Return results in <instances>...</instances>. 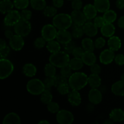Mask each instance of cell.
<instances>
[{
  "mask_svg": "<svg viewBox=\"0 0 124 124\" xmlns=\"http://www.w3.org/2000/svg\"><path fill=\"white\" fill-rule=\"evenodd\" d=\"M111 92L116 96H124V81L121 80L115 82L111 86Z\"/></svg>",
  "mask_w": 124,
  "mask_h": 124,
  "instance_id": "603a6c76",
  "label": "cell"
},
{
  "mask_svg": "<svg viewBox=\"0 0 124 124\" xmlns=\"http://www.w3.org/2000/svg\"><path fill=\"white\" fill-rule=\"evenodd\" d=\"M115 61L118 65L122 66L124 65V55L122 54H117L115 56Z\"/></svg>",
  "mask_w": 124,
  "mask_h": 124,
  "instance_id": "816d5d0a",
  "label": "cell"
},
{
  "mask_svg": "<svg viewBox=\"0 0 124 124\" xmlns=\"http://www.w3.org/2000/svg\"><path fill=\"white\" fill-rule=\"evenodd\" d=\"M47 105V110L51 113H57L59 111V105L57 102L52 101Z\"/></svg>",
  "mask_w": 124,
  "mask_h": 124,
  "instance_id": "f35d334b",
  "label": "cell"
},
{
  "mask_svg": "<svg viewBox=\"0 0 124 124\" xmlns=\"http://www.w3.org/2000/svg\"><path fill=\"white\" fill-rule=\"evenodd\" d=\"M88 84L92 88H98L101 85V79L98 74L92 73L88 76Z\"/></svg>",
  "mask_w": 124,
  "mask_h": 124,
  "instance_id": "d4e9b609",
  "label": "cell"
},
{
  "mask_svg": "<svg viewBox=\"0 0 124 124\" xmlns=\"http://www.w3.org/2000/svg\"><path fill=\"white\" fill-rule=\"evenodd\" d=\"M56 73V67L52 63H48L44 67V73L46 77H54Z\"/></svg>",
  "mask_w": 124,
  "mask_h": 124,
  "instance_id": "836d02e7",
  "label": "cell"
},
{
  "mask_svg": "<svg viewBox=\"0 0 124 124\" xmlns=\"http://www.w3.org/2000/svg\"><path fill=\"white\" fill-rule=\"evenodd\" d=\"M121 80H122V81H124V73L122 74V76H121Z\"/></svg>",
  "mask_w": 124,
  "mask_h": 124,
  "instance_id": "6125c7cd",
  "label": "cell"
},
{
  "mask_svg": "<svg viewBox=\"0 0 124 124\" xmlns=\"http://www.w3.org/2000/svg\"><path fill=\"white\" fill-rule=\"evenodd\" d=\"M72 34L67 30H59L57 33L56 39L61 44H65L72 41Z\"/></svg>",
  "mask_w": 124,
  "mask_h": 124,
  "instance_id": "5bb4252c",
  "label": "cell"
},
{
  "mask_svg": "<svg viewBox=\"0 0 124 124\" xmlns=\"http://www.w3.org/2000/svg\"><path fill=\"white\" fill-rule=\"evenodd\" d=\"M13 7L14 4L10 0H1L0 2V12L2 14H7L13 10Z\"/></svg>",
  "mask_w": 124,
  "mask_h": 124,
  "instance_id": "484cf974",
  "label": "cell"
},
{
  "mask_svg": "<svg viewBox=\"0 0 124 124\" xmlns=\"http://www.w3.org/2000/svg\"><path fill=\"white\" fill-rule=\"evenodd\" d=\"M54 82H55V87H57L59 85L63 83H67L69 82V79L66 78L62 75H56L54 77Z\"/></svg>",
  "mask_w": 124,
  "mask_h": 124,
  "instance_id": "ee69618b",
  "label": "cell"
},
{
  "mask_svg": "<svg viewBox=\"0 0 124 124\" xmlns=\"http://www.w3.org/2000/svg\"><path fill=\"white\" fill-rule=\"evenodd\" d=\"M14 70L13 63L6 58L0 59V78L4 79L10 76Z\"/></svg>",
  "mask_w": 124,
  "mask_h": 124,
  "instance_id": "5b68a950",
  "label": "cell"
},
{
  "mask_svg": "<svg viewBox=\"0 0 124 124\" xmlns=\"http://www.w3.org/2000/svg\"><path fill=\"white\" fill-rule=\"evenodd\" d=\"M85 50L82 47H76L73 51L72 54L75 58H81Z\"/></svg>",
  "mask_w": 124,
  "mask_h": 124,
  "instance_id": "7dc6e473",
  "label": "cell"
},
{
  "mask_svg": "<svg viewBox=\"0 0 124 124\" xmlns=\"http://www.w3.org/2000/svg\"><path fill=\"white\" fill-rule=\"evenodd\" d=\"M53 24L59 30H67L73 24L71 15L67 13H59L53 18Z\"/></svg>",
  "mask_w": 124,
  "mask_h": 124,
  "instance_id": "7a4b0ae2",
  "label": "cell"
},
{
  "mask_svg": "<svg viewBox=\"0 0 124 124\" xmlns=\"http://www.w3.org/2000/svg\"><path fill=\"white\" fill-rule=\"evenodd\" d=\"M56 87L58 93L59 94H62V95L68 94L70 92V90L71 88H70V85H69V82H67V83L61 84L57 86Z\"/></svg>",
  "mask_w": 124,
  "mask_h": 124,
  "instance_id": "8d00e7d4",
  "label": "cell"
},
{
  "mask_svg": "<svg viewBox=\"0 0 124 124\" xmlns=\"http://www.w3.org/2000/svg\"><path fill=\"white\" fill-rule=\"evenodd\" d=\"M69 1H73V0H69Z\"/></svg>",
  "mask_w": 124,
  "mask_h": 124,
  "instance_id": "be15d7a7",
  "label": "cell"
},
{
  "mask_svg": "<svg viewBox=\"0 0 124 124\" xmlns=\"http://www.w3.org/2000/svg\"><path fill=\"white\" fill-rule=\"evenodd\" d=\"M115 30H116V29L113 23H106L101 28V34L107 38H110L113 36L115 33Z\"/></svg>",
  "mask_w": 124,
  "mask_h": 124,
  "instance_id": "d6986e66",
  "label": "cell"
},
{
  "mask_svg": "<svg viewBox=\"0 0 124 124\" xmlns=\"http://www.w3.org/2000/svg\"><path fill=\"white\" fill-rule=\"evenodd\" d=\"M104 19H105L106 23H113L116 20L117 18V14L115 12V11L113 10H110L104 12V14L103 15Z\"/></svg>",
  "mask_w": 124,
  "mask_h": 124,
  "instance_id": "d6a6232c",
  "label": "cell"
},
{
  "mask_svg": "<svg viewBox=\"0 0 124 124\" xmlns=\"http://www.w3.org/2000/svg\"><path fill=\"white\" fill-rule=\"evenodd\" d=\"M72 34L73 37L76 39L81 38L84 33V31L83 27L82 26H78V25H75L73 29H72Z\"/></svg>",
  "mask_w": 124,
  "mask_h": 124,
  "instance_id": "d590c367",
  "label": "cell"
},
{
  "mask_svg": "<svg viewBox=\"0 0 124 124\" xmlns=\"http://www.w3.org/2000/svg\"><path fill=\"white\" fill-rule=\"evenodd\" d=\"M115 52L110 48L103 50L99 55L100 62L102 64H105V65L111 64L113 61L115 60Z\"/></svg>",
  "mask_w": 124,
  "mask_h": 124,
  "instance_id": "7c38bea8",
  "label": "cell"
},
{
  "mask_svg": "<svg viewBox=\"0 0 124 124\" xmlns=\"http://www.w3.org/2000/svg\"><path fill=\"white\" fill-rule=\"evenodd\" d=\"M81 59L83 61L84 63L88 66H91L96 61V57L93 52H87L85 51L82 54Z\"/></svg>",
  "mask_w": 124,
  "mask_h": 124,
  "instance_id": "cb8c5ba5",
  "label": "cell"
},
{
  "mask_svg": "<svg viewBox=\"0 0 124 124\" xmlns=\"http://www.w3.org/2000/svg\"><path fill=\"white\" fill-rule=\"evenodd\" d=\"M114 122L112 121V120H111L110 119H108L107 120V121H105V122H104V124H113Z\"/></svg>",
  "mask_w": 124,
  "mask_h": 124,
  "instance_id": "91938a15",
  "label": "cell"
},
{
  "mask_svg": "<svg viewBox=\"0 0 124 124\" xmlns=\"http://www.w3.org/2000/svg\"><path fill=\"white\" fill-rule=\"evenodd\" d=\"M53 96L50 92V90L45 89V90L41 94V101L42 104H47L52 101Z\"/></svg>",
  "mask_w": 124,
  "mask_h": 124,
  "instance_id": "1f68e13d",
  "label": "cell"
},
{
  "mask_svg": "<svg viewBox=\"0 0 124 124\" xmlns=\"http://www.w3.org/2000/svg\"><path fill=\"white\" fill-rule=\"evenodd\" d=\"M10 52V48L8 46H6L3 48H0V55L1 58H6Z\"/></svg>",
  "mask_w": 124,
  "mask_h": 124,
  "instance_id": "f907efd6",
  "label": "cell"
},
{
  "mask_svg": "<svg viewBox=\"0 0 124 124\" xmlns=\"http://www.w3.org/2000/svg\"><path fill=\"white\" fill-rule=\"evenodd\" d=\"M27 92L33 95H39L45 90L44 82L39 79H33L27 82L26 85Z\"/></svg>",
  "mask_w": 124,
  "mask_h": 124,
  "instance_id": "277c9868",
  "label": "cell"
},
{
  "mask_svg": "<svg viewBox=\"0 0 124 124\" xmlns=\"http://www.w3.org/2000/svg\"><path fill=\"white\" fill-rule=\"evenodd\" d=\"M56 121L60 124H71L74 121L72 113L66 110H59L56 113Z\"/></svg>",
  "mask_w": 124,
  "mask_h": 124,
  "instance_id": "9c48e42d",
  "label": "cell"
},
{
  "mask_svg": "<svg viewBox=\"0 0 124 124\" xmlns=\"http://www.w3.org/2000/svg\"><path fill=\"white\" fill-rule=\"evenodd\" d=\"M7 46V45H6V41H5L4 39H3L1 38V39H0V48H3V47H4L5 46Z\"/></svg>",
  "mask_w": 124,
  "mask_h": 124,
  "instance_id": "680465c9",
  "label": "cell"
},
{
  "mask_svg": "<svg viewBox=\"0 0 124 124\" xmlns=\"http://www.w3.org/2000/svg\"><path fill=\"white\" fill-rule=\"evenodd\" d=\"M13 4L17 9H25L29 5V0H13Z\"/></svg>",
  "mask_w": 124,
  "mask_h": 124,
  "instance_id": "74e56055",
  "label": "cell"
},
{
  "mask_svg": "<svg viewBox=\"0 0 124 124\" xmlns=\"http://www.w3.org/2000/svg\"><path fill=\"white\" fill-rule=\"evenodd\" d=\"M109 117L114 122H121L124 120V111L121 108H115L111 110Z\"/></svg>",
  "mask_w": 124,
  "mask_h": 124,
  "instance_id": "ffe728a7",
  "label": "cell"
},
{
  "mask_svg": "<svg viewBox=\"0 0 124 124\" xmlns=\"http://www.w3.org/2000/svg\"><path fill=\"white\" fill-rule=\"evenodd\" d=\"M88 100L94 105L100 104L102 100V92L98 88H92L88 93Z\"/></svg>",
  "mask_w": 124,
  "mask_h": 124,
  "instance_id": "4fadbf2b",
  "label": "cell"
},
{
  "mask_svg": "<svg viewBox=\"0 0 124 124\" xmlns=\"http://www.w3.org/2000/svg\"><path fill=\"white\" fill-rule=\"evenodd\" d=\"M94 5L98 12L101 13H104L108 10L110 7L109 0H94Z\"/></svg>",
  "mask_w": 124,
  "mask_h": 124,
  "instance_id": "44dd1931",
  "label": "cell"
},
{
  "mask_svg": "<svg viewBox=\"0 0 124 124\" xmlns=\"http://www.w3.org/2000/svg\"><path fill=\"white\" fill-rule=\"evenodd\" d=\"M90 71L92 73L98 74L99 75L101 71V67L99 64L94 63V64L90 66Z\"/></svg>",
  "mask_w": 124,
  "mask_h": 124,
  "instance_id": "f5cc1de1",
  "label": "cell"
},
{
  "mask_svg": "<svg viewBox=\"0 0 124 124\" xmlns=\"http://www.w3.org/2000/svg\"><path fill=\"white\" fill-rule=\"evenodd\" d=\"M116 6L119 9H124V0H117L116 2Z\"/></svg>",
  "mask_w": 124,
  "mask_h": 124,
  "instance_id": "11a10c76",
  "label": "cell"
},
{
  "mask_svg": "<svg viewBox=\"0 0 124 124\" xmlns=\"http://www.w3.org/2000/svg\"><path fill=\"white\" fill-rule=\"evenodd\" d=\"M56 7L54 6H46V8L43 10L44 15L46 16L48 18H52L54 17L57 15V9Z\"/></svg>",
  "mask_w": 124,
  "mask_h": 124,
  "instance_id": "e575fe53",
  "label": "cell"
},
{
  "mask_svg": "<svg viewBox=\"0 0 124 124\" xmlns=\"http://www.w3.org/2000/svg\"><path fill=\"white\" fill-rule=\"evenodd\" d=\"M21 19V13L18 10H12L6 14L4 19V23L7 26H14Z\"/></svg>",
  "mask_w": 124,
  "mask_h": 124,
  "instance_id": "ba28073f",
  "label": "cell"
},
{
  "mask_svg": "<svg viewBox=\"0 0 124 124\" xmlns=\"http://www.w3.org/2000/svg\"><path fill=\"white\" fill-rule=\"evenodd\" d=\"M76 43L74 41H70V42H68V43L64 44V51L68 53L69 54H72L73 51L75 49L76 47Z\"/></svg>",
  "mask_w": 124,
  "mask_h": 124,
  "instance_id": "7bdbcfd3",
  "label": "cell"
},
{
  "mask_svg": "<svg viewBox=\"0 0 124 124\" xmlns=\"http://www.w3.org/2000/svg\"><path fill=\"white\" fill-rule=\"evenodd\" d=\"M4 35L6 38L9 39H10L14 35V33H13V32L11 30H7L5 31Z\"/></svg>",
  "mask_w": 124,
  "mask_h": 124,
  "instance_id": "6f0895ef",
  "label": "cell"
},
{
  "mask_svg": "<svg viewBox=\"0 0 124 124\" xmlns=\"http://www.w3.org/2000/svg\"><path fill=\"white\" fill-rule=\"evenodd\" d=\"M117 25H118L119 27L124 29V15L122 16L118 19Z\"/></svg>",
  "mask_w": 124,
  "mask_h": 124,
  "instance_id": "9f6ffc18",
  "label": "cell"
},
{
  "mask_svg": "<svg viewBox=\"0 0 124 124\" xmlns=\"http://www.w3.org/2000/svg\"><path fill=\"white\" fill-rule=\"evenodd\" d=\"M3 124H20V117L15 113H10L7 114L2 121Z\"/></svg>",
  "mask_w": 124,
  "mask_h": 124,
  "instance_id": "7402d4cb",
  "label": "cell"
},
{
  "mask_svg": "<svg viewBox=\"0 0 124 124\" xmlns=\"http://www.w3.org/2000/svg\"><path fill=\"white\" fill-rule=\"evenodd\" d=\"M23 72L24 75L27 77H33L36 74L37 69L35 65H33V64H30V63H28L23 66Z\"/></svg>",
  "mask_w": 124,
  "mask_h": 124,
  "instance_id": "4316f807",
  "label": "cell"
},
{
  "mask_svg": "<svg viewBox=\"0 0 124 124\" xmlns=\"http://www.w3.org/2000/svg\"><path fill=\"white\" fill-rule=\"evenodd\" d=\"M105 44H106V41L102 37L98 38L94 41L95 48H98V49H101V48H103L105 46Z\"/></svg>",
  "mask_w": 124,
  "mask_h": 124,
  "instance_id": "bcb514c9",
  "label": "cell"
},
{
  "mask_svg": "<svg viewBox=\"0 0 124 124\" xmlns=\"http://www.w3.org/2000/svg\"><path fill=\"white\" fill-rule=\"evenodd\" d=\"M106 23L103 16H96L94 19V24L98 27L101 28Z\"/></svg>",
  "mask_w": 124,
  "mask_h": 124,
  "instance_id": "c3c4849f",
  "label": "cell"
},
{
  "mask_svg": "<svg viewBox=\"0 0 124 124\" xmlns=\"http://www.w3.org/2000/svg\"><path fill=\"white\" fill-rule=\"evenodd\" d=\"M64 0H53V5L56 8H61L64 5Z\"/></svg>",
  "mask_w": 124,
  "mask_h": 124,
  "instance_id": "db71d44e",
  "label": "cell"
},
{
  "mask_svg": "<svg viewBox=\"0 0 124 124\" xmlns=\"http://www.w3.org/2000/svg\"><path fill=\"white\" fill-rule=\"evenodd\" d=\"M83 2L82 0H73L71 2V7L73 10H81Z\"/></svg>",
  "mask_w": 124,
  "mask_h": 124,
  "instance_id": "681fc988",
  "label": "cell"
},
{
  "mask_svg": "<svg viewBox=\"0 0 124 124\" xmlns=\"http://www.w3.org/2000/svg\"><path fill=\"white\" fill-rule=\"evenodd\" d=\"M84 62L81 58H75L70 59V62H69V65L71 67V69L73 70H79L83 67L84 66Z\"/></svg>",
  "mask_w": 124,
  "mask_h": 124,
  "instance_id": "83f0119b",
  "label": "cell"
},
{
  "mask_svg": "<svg viewBox=\"0 0 124 124\" xmlns=\"http://www.w3.org/2000/svg\"><path fill=\"white\" fill-rule=\"evenodd\" d=\"M72 69L70 67L69 65H67L61 68V75H62L63 76L65 77L66 78L69 79L72 75Z\"/></svg>",
  "mask_w": 124,
  "mask_h": 124,
  "instance_id": "ab89813d",
  "label": "cell"
},
{
  "mask_svg": "<svg viewBox=\"0 0 124 124\" xmlns=\"http://www.w3.org/2000/svg\"><path fill=\"white\" fill-rule=\"evenodd\" d=\"M38 124H50V122H48V121H46V120H42V121H39V122H38Z\"/></svg>",
  "mask_w": 124,
  "mask_h": 124,
  "instance_id": "94428289",
  "label": "cell"
},
{
  "mask_svg": "<svg viewBox=\"0 0 124 124\" xmlns=\"http://www.w3.org/2000/svg\"><path fill=\"white\" fill-rule=\"evenodd\" d=\"M15 33L23 37L27 36L31 30V25L29 21L21 19L14 25Z\"/></svg>",
  "mask_w": 124,
  "mask_h": 124,
  "instance_id": "8992f818",
  "label": "cell"
},
{
  "mask_svg": "<svg viewBox=\"0 0 124 124\" xmlns=\"http://www.w3.org/2000/svg\"><path fill=\"white\" fill-rule=\"evenodd\" d=\"M107 44L109 48L112 50L114 52L118 51L122 46L121 39L117 36H112L111 37L109 38Z\"/></svg>",
  "mask_w": 124,
  "mask_h": 124,
  "instance_id": "ac0fdd59",
  "label": "cell"
},
{
  "mask_svg": "<svg viewBox=\"0 0 124 124\" xmlns=\"http://www.w3.org/2000/svg\"><path fill=\"white\" fill-rule=\"evenodd\" d=\"M56 27L54 25L46 24L44 25L41 30V36L47 41L54 40L56 38L57 35Z\"/></svg>",
  "mask_w": 124,
  "mask_h": 124,
  "instance_id": "52a82bcc",
  "label": "cell"
},
{
  "mask_svg": "<svg viewBox=\"0 0 124 124\" xmlns=\"http://www.w3.org/2000/svg\"><path fill=\"white\" fill-rule=\"evenodd\" d=\"M46 42L47 41L42 36L38 37L34 41V46H35V48H38V49H41L46 46Z\"/></svg>",
  "mask_w": 124,
  "mask_h": 124,
  "instance_id": "60d3db41",
  "label": "cell"
},
{
  "mask_svg": "<svg viewBox=\"0 0 124 124\" xmlns=\"http://www.w3.org/2000/svg\"><path fill=\"white\" fill-rule=\"evenodd\" d=\"M30 5L34 10H43L46 7V0H30Z\"/></svg>",
  "mask_w": 124,
  "mask_h": 124,
  "instance_id": "4dcf8cb0",
  "label": "cell"
},
{
  "mask_svg": "<svg viewBox=\"0 0 124 124\" xmlns=\"http://www.w3.org/2000/svg\"><path fill=\"white\" fill-rule=\"evenodd\" d=\"M47 49L48 50V52H50L51 53H54L56 52H58L60 51L61 46L60 43L58 41H50L47 42L46 45Z\"/></svg>",
  "mask_w": 124,
  "mask_h": 124,
  "instance_id": "f546056e",
  "label": "cell"
},
{
  "mask_svg": "<svg viewBox=\"0 0 124 124\" xmlns=\"http://www.w3.org/2000/svg\"><path fill=\"white\" fill-rule=\"evenodd\" d=\"M83 12L87 19L90 20V19H94V18L96 16L98 10L94 4H88L84 7Z\"/></svg>",
  "mask_w": 124,
  "mask_h": 124,
  "instance_id": "e0dca14e",
  "label": "cell"
},
{
  "mask_svg": "<svg viewBox=\"0 0 124 124\" xmlns=\"http://www.w3.org/2000/svg\"><path fill=\"white\" fill-rule=\"evenodd\" d=\"M68 101L72 106L78 107L81 104L82 99L78 90H72V91L68 94Z\"/></svg>",
  "mask_w": 124,
  "mask_h": 124,
  "instance_id": "9a60e30c",
  "label": "cell"
},
{
  "mask_svg": "<svg viewBox=\"0 0 124 124\" xmlns=\"http://www.w3.org/2000/svg\"><path fill=\"white\" fill-rule=\"evenodd\" d=\"M69 84L71 89L80 90L88 84V76L83 72H75L69 78Z\"/></svg>",
  "mask_w": 124,
  "mask_h": 124,
  "instance_id": "6da1fadb",
  "label": "cell"
},
{
  "mask_svg": "<svg viewBox=\"0 0 124 124\" xmlns=\"http://www.w3.org/2000/svg\"><path fill=\"white\" fill-rule=\"evenodd\" d=\"M84 33L89 37H93L98 34V27L92 22H87L83 25Z\"/></svg>",
  "mask_w": 124,
  "mask_h": 124,
  "instance_id": "2e32d148",
  "label": "cell"
},
{
  "mask_svg": "<svg viewBox=\"0 0 124 124\" xmlns=\"http://www.w3.org/2000/svg\"><path fill=\"white\" fill-rule=\"evenodd\" d=\"M70 15L74 25L83 26L87 23V18L81 10H74Z\"/></svg>",
  "mask_w": 124,
  "mask_h": 124,
  "instance_id": "30bf717a",
  "label": "cell"
},
{
  "mask_svg": "<svg viewBox=\"0 0 124 124\" xmlns=\"http://www.w3.org/2000/svg\"><path fill=\"white\" fill-rule=\"evenodd\" d=\"M43 82L46 89L50 90L53 86H55L54 77H47Z\"/></svg>",
  "mask_w": 124,
  "mask_h": 124,
  "instance_id": "b9f144b4",
  "label": "cell"
},
{
  "mask_svg": "<svg viewBox=\"0 0 124 124\" xmlns=\"http://www.w3.org/2000/svg\"><path fill=\"white\" fill-rule=\"evenodd\" d=\"M70 60L69 54L64 51H59L52 53L49 58L50 62L53 64L56 67L58 68H62L69 65Z\"/></svg>",
  "mask_w": 124,
  "mask_h": 124,
  "instance_id": "3957f363",
  "label": "cell"
},
{
  "mask_svg": "<svg viewBox=\"0 0 124 124\" xmlns=\"http://www.w3.org/2000/svg\"><path fill=\"white\" fill-rule=\"evenodd\" d=\"M10 47L15 51H20L24 46V40L23 36L14 35L9 39Z\"/></svg>",
  "mask_w": 124,
  "mask_h": 124,
  "instance_id": "8fae6325",
  "label": "cell"
},
{
  "mask_svg": "<svg viewBox=\"0 0 124 124\" xmlns=\"http://www.w3.org/2000/svg\"><path fill=\"white\" fill-rule=\"evenodd\" d=\"M81 45L84 50L87 52H93L95 48L94 42H93V40L90 38H84L81 42Z\"/></svg>",
  "mask_w": 124,
  "mask_h": 124,
  "instance_id": "f1b7e54d",
  "label": "cell"
},
{
  "mask_svg": "<svg viewBox=\"0 0 124 124\" xmlns=\"http://www.w3.org/2000/svg\"><path fill=\"white\" fill-rule=\"evenodd\" d=\"M20 13L21 19H24V20L29 21L31 19V16H32V13H31V11L26 9V8L22 10L21 12Z\"/></svg>",
  "mask_w": 124,
  "mask_h": 124,
  "instance_id": "f6af8a7d",
  "label": "cell"
}]
</instances>
